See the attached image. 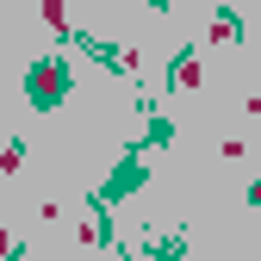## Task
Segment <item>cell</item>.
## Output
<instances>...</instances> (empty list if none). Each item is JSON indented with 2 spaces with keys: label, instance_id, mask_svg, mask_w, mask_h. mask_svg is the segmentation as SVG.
Wrapping results in <instances>:
<instances>
[{
  "label": "cell",
  "instance_id": "obj_1",
  "mask_svg": "<svg viewBox=\"0 0 261 261\" xmlns=\"http://www.w3.org/2000/svg\"><path fill=\"white\" fill-rule=\"evenodd\" d=\"M25 87H31V100H38V106H56L62 93H69V62H56V56H50V62H38Z\"/></svg>",
  "mask_w": 261,
  "mask_h": 261
}]
</instances>
